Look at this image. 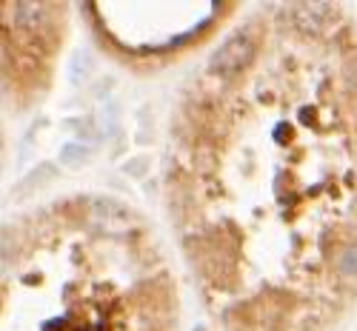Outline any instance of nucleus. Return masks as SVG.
<instances>
[{
    "label": "nucleus",
    "mask_w": 357,
    "mask_h": 331,
    "mask_svg": "<svg viewBox=\"0 0 357 331\" xmlns=\"http://www.w3.org/2000/svg\"><path fill=\"white\" fill-rule=\"evenodd\" d=\"M337 265H340V272L343 275H357V246H346L337 257Z\"/></svg>",
    "instance_id": "nucleus-2"
},
{
    "label": "nucleus",
    "mask_w": 357,
    "mask_h": 331,
    "mask_svg": "<svg viewBox=\"0 0 357 331\" xmlns=\"http://www.w3.org/2000/svg\"><path fill=\"white\" fill-rule=\"evenodd\" d=\"M249 54V43L246 40H231V43H226L220 52H218V57H215V69H220V72H226V69H234L241 60Z\"/></svg>",
    "instance_id": "nucleus-1"
}]
</instances>
